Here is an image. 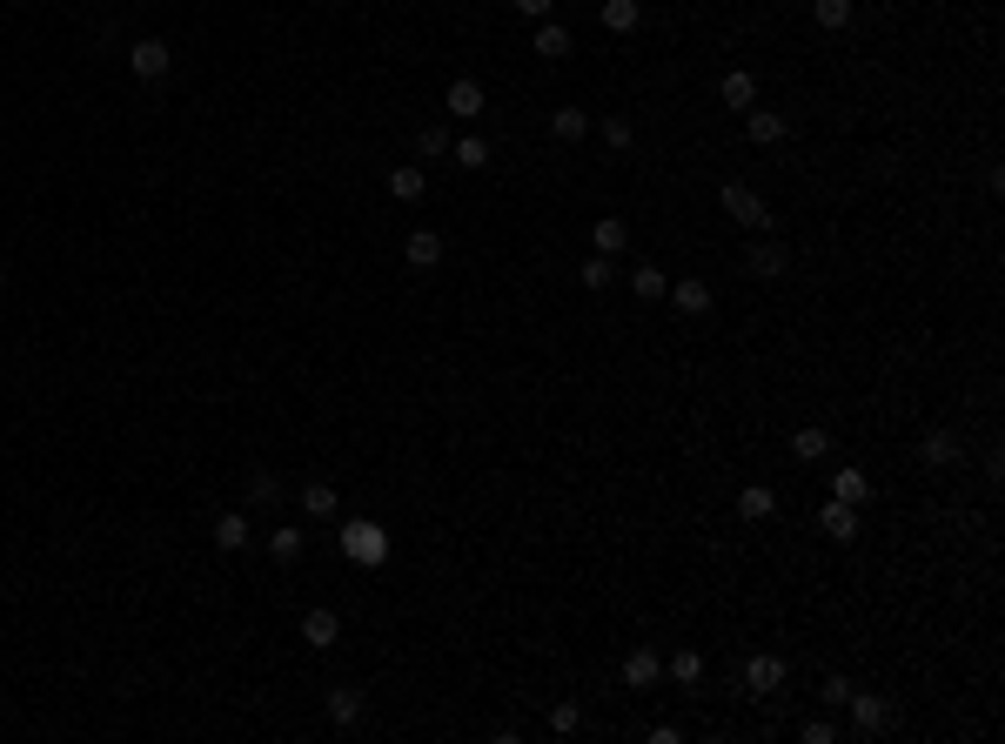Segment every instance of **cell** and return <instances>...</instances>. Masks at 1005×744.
I'll list each match as a JSON object with an SVG mask.
<instances>
[{
    "label": "cell",
    "instance_id": "1",
    "mask_svg": "<svg viewBox=\"0 0 1005 744\" xmlns=\"http://www.w3.org/2000/svg\"><path fill=\"white\" fill-rule=\"evenodd\" d=\"M342 557L362 564V570H382V564H389V530L369 523V517H349V523H342Z\"/></svg>",
    "mask_w": 1005,
    "mask_h": 744
},
{
    "label": "cell",
    "instance_id": "2",
    "mask_svg": "<svg viewBox=\"0 0 1005 744\" xmlns=\"http://www.w3.org/2000/svg\"><path fill=\"white\" fill-rule=\"evenodd\" d=\"M717 202H724V215H731L737 228H751V235H758V228L771 222L764 195H758V188H744V181H724V188H717Z\"/></svg>",
    "mask_w": 1005,
    "mask_h": 744
},
{
    "label": "cell",
    "instance_id": "3",
    "mask_svg": "<svg viewBox=\"0 0 1005 744\" xmlns=\"http://www.w3.org/2000/svg\"><path fill=\"white\" fill-rule=\"evenodd\" d=\"M845 711H851V731H858V738H878V731H892V698H878V691H851Z\"/></svg>",
    "mask_w": 1005,
    "mask_h": 744
},
{
    "label": "cell",
    "instance_id": "4",
    "mask_svg": "<svg viewBox=\"0 0 1005 744\" xmlns=\"http://www.w3.org/2000/svg\"><path fill=\"white\" fill-rule=\"evenodd\" d=\"M918 463H932V470H952V463H965L959 429H925V443H918Z\"/></svg>",
    "mask_w": 1005,
    "mask_h": 744
},
{
    "label": "cell",
    "instance_id": "5",
    "mask_svg": "<svg viewBox=\"0 0 1005 744\" xmlns=\"http://www.w3.org/2000/svg\"><path fill=\"white\" fill-rule=\"evenodd\" d=\"M784 684V657H744V691L751 698H771Z\"/></svg>",
    "mask_w": 1005,
    "mask_h": 744
},
{
    "label": "cell",
    "instance_id": "6",
    "mask_svg": "<svg viewBox=\"0 0 1005 744\" xmlns=\"http://www.w3.org/2000/svg\"><path fill=\"white\" fill-rule=\"evenodd\" d=\"M168 61H175V54H168L161 41H134V47H128V68H134V81H161V74H168Z\"/></svg>",
    "mask_w": 1005,
    "mask_h": 744
},
{
    "label": "cell",
    "instance_id": "7",
    "mask_svg": "<svg viewBox=\"0 0 1005 744\" xmlns=\"http://www.w3.org/2000/svg\"><path fill=\"white\" fill-rule=\"evenodd\" d=\"M670 302H677V316H711V282H697V275H684V282H670Z\"/></svg>",
    "mask_w": 1005,
    "mask_h": 744
},
{
    "label": "cell",
    "instance_id": "8",
    "mask_svg": "<svg viewBox=\"0 0 1005 744\" xmlns=\"http://www.w3.org/2000/svg\"><path fill=\"white\" fill-rule=\"evenodd\" d=\"M717 94H724V108H737V114L758 108V74H751V68H731L724 81H717Z\"/></svg>",
    "mask_w": 1005,
    "mask_h": 744
},
{
    "label": "cell",
    "instance_id": "9",
    "mask_svg": "<svg viewBox=\"0 0 1005 744\" xmlns=\"http://www.w3.org/2000/svg\"><path fill=\"white\" fill-rule=\"evenodd\" d=\"M784 262H791V255H784L778 242H751V248H744V269L758 275V282H778V275H784Z\"/></svg>",
    "mask_w": 1005,
    "mask_h": 744
},
{
    "label": "cell",
    "instance_id": "10",
    "mask_svg": "<svg viewBox=\"0 0 1005 744\" xmlns=\"http://www.w3.org/2000/svg\"><path fill=\"white\" fill-rule=\"evenodd\" d=\"M443 108L456 114V121H476V114H483V81H469V74H463V81H449Z\"/></svg>",
    "mask_w": 1005,
    "mask_h": 744
},
{
    "label": "cell",
    "instance_id": "11",
    "mask_svg": "<svg viewBox=\"0 0 1005 744\" xmlns=\"http://www.w3.org/2000/svg\"><path fill=\"white\" fill-rule=\"evenodd\" d=\"M744 135L758 141V148H778L784 141V114L778 108H744Z\"/></svg>",
    "mask_w": 1005,
    "mask_h": 744
},
{
    "label": "cell",
    "instance_id": "12",
    "mask_svg": "<svg viewBox=\"0 0 1005 744\" xmlns=\"http://www.w3.org/2000/svg\"><path fill=\"white\" fill-rule=\"evenodd\" d=\"M831 503H851V510H858V503H871V476L858 470V463H845V470L831 476Z\"/></svg>",
    "mask_w": 1005,
    "mask_h": 744
},
{
    "label": "cell",
    "instance_id": "13",
    "mask_svg": "<svg viewBox=\"0 0 1005 744\" xmlns=\"http://www.w3.org/2000/svg\"><path fill=\"white\" fill-rule=\"evenodd\" d=\"M335 637H342V617H335V610H322V604H315L309 617H302V644H315V651H329Z\"/></svg>",
    "mask_w": 1005,
    "mask_h": 744
},
{
    "label": "cell",
    "instance_id": "14",
    "mask_svg": "<svg viewBox=\"0 0 1005 744\" xmlns=\"http://www.w3.org/2000/svg\"><path fill=\"white\" fill-rule=\"evenodd\" d=\"M402 255H409V269H436V262H443V235H436V228H416V235L402 242Z\"/></svg>",
    "mask_w": 1005,
    "mask_h": 744
},
{
    "label": "cell",
    "instance_id": "15",
    "mask_svg": "<svg viewBox=\"0 0 1005 744\" xmlns=\"http://www.w3.org/2000/svg\"><path fill=\"white\" fill-rule=\"evenodd\" d=\"M818 523H825L831 543H851V537H858V510H851V503H825V510H818Z\"/></svg>",
    "mask_w": 1005,
    "mask_h": 744
},
{
    "label": "cell",
    "instance_id": "16",
    "mask_svg": "<svg viewBox=\"0 0 1005 744\" xmlns=\"http://www.w3.org/2000/svg\"><path fill=\"white\" fill-rule=\"evenodd\" d=\"M737 517H744V523H764V517H778V496L764 490V483H751V490H737Z\"/></svg>",
    "mask_w": 1005,
    "mask_h": 744
},
{
    "label": "cell",
    "instance_id": "17",
    "mask_svg": "<svg viewBox=\"0 0 1005 744\" xmlns=\"http://www.w3.org/2000/svg\"><path fill=\"white\" fill-rule=\"evenodd\" d=\"M657 677H664V664H657L650 651H630V657H624V684H630V691H650Z\"/></svg>",
    "mask_w": 1005,
    "mask_h": 744
},
{
    "label": "cell",
    "instance_id": "18",
    "mask_svg": "<svg viewBox=\"0 0 1005 744\" xmlns=\"http://www.w3.org/2000/svg\"><path fill=\"white\" fill-rule=\"evenodd\" d=\"M215 550H248V517L242 510H222V517H215Z\"/></svg>",
    "mask_w": 1005,
    "mask_h": 744
},
{
    "label": "cell",
    "instance_id": "19",
    "mask_svg": "<svg viewBox=\"0 0 1005 744\" xmlns=\"http://www.w3.org/2000/svg\"><path fill=\"white\" fill-rule=\"evenodd\" d=\"M302 510H309V517H322V523H329L335 510H342V496H335V483H302Z\"/></svg>",
    "mask_w": 1005,
    "mask_h": 744
},
{
    "label": "cell",
    "instance_id": "20",
    "mask_svg": "<svg viewBox=\"0 0 1005 744\" xmlns=\"http://www.w3.org/2000/svg\"><path fill=\"white\" fill-rule=\"evenodd\" d=\"M637 21H644L637 0H603V27H610V34H637Z\"/></svg>",
    "mask_w": 1005,
    "mask_h": 744
},
{
    "label": "cell",
    "instance_id": "21",
    "mask_svg": "<svg viewBox=\"0 0 1005 744\" xmlns=\"http://www.w3.org/2000/svg\"><path fill=\"white\" fill-rule=\"evenodd\" d=\"M356 718H362V691H349V684H335V691H329V724H342V731H349Z\"/></svg>",
    "mask_w": 1005,
    "mask_h": 744
},
{
    "label": "cell",
    "instance_id": "22",
    "mask_svg": "<svg viewBox=\"0 0 1005 744\" xmlns=\"http://www.w3.org/2000/svg\"><path fill=\"white\" fill-rule=\"evenodd\" d=\"M302 543H309V530H295V523L268 530V550H275V564H295V557H302Z\"/></svg>",
    "mask_w": 1005,
    "mask_h": 744
},
{
    "label": "cell",
    "instance_id": "23",
    "mask_svg": "<svg viewBox=\"0 0 1005 744\" xmlns=\"http://www.w3.org/2000/svg\"><path fill=\"white\" fill-rule=\"evenodd\" d=\"M825 450H831V429H791V456L798 463H818Z\"/></svg>",
    "mask_w": 1005,
    "mask_h": 744
},
{
    "label": "cell",
    "instance_id": "24",
    "mask_svg": "<svg viewBox=\"0 0 1005 744\" xmlns=\"http://www.w3.org/2000/svg\"><path fill=\"white\" fill-rule=\"evenodd\" d=\"M630 289H637V302H664V289H670V275L664 269H630Z\"/></svg>",
    "mask_w": 1005,
    "mask_h": 744
},
{
    "label": "cell",
    "instance_id": "25",
    "mask_svg": "<svg viewBox=\"0 0 1005 744\" xmlns=\"http://www.w3.org/2000/svg\"><path fill=\"white\" fill-rule=\"evenodd\" d=\"M550 135H557V141H583V135H590V114H583V108H557V114H550Z\"/></svg>",
    "mask_w": 1005,
    "mask_h": 744
},
{
    "label": "cell",
    "instance_id": "26",
    "mask_svg": "<svg viewBox=\"0 0 1005 744\" xmlns=\"http://www.w3.org/2000/svg\"><path fill=\"white\" fill-rule=\"evenodd\" d=\"M536 54H543V61H563V54H570V27L543 21V27H536Z\"/></svg>",
    "mask_w": 1005,
    "mask_h": 744
},
{
    "label": "cell",
    "instance_id": "27",
    "mask_svg": "<svg viewBox=\"0 0 1005 744\" xmlns=\"http://www.w3.org/2000/svg\"><path fill=\"white\" fill-rule=\"evenodd\" d=\"M423 188H429L423 168H396V175H389V195H396V202H423Z\"/></svg>",
    "mask_w": 1005,
    "mask_h": 744
},
{
    "label": "cell",
    "instance_id": "28",
    "mask_svg": "<svg viewBox=\"0 0 1005 744\" xmlns=\"http://www.w3.org/2000/svg\"><path fill=\"white\" fill-rule=\"evenodd\" d=\"M275 503H282V483H275L268 470H255L248 476V510H275Z\"/></svg>",
    "mask_w": 1005,
    "mask_h": 744
},
{
    "label": "cell",
    "instance_id": "29",
    "mask_svg": "<svg viewBox=\"0 0 1005 744\" xmlns=\"http://www.w3.org/2000/svg\"><path fill=\"white\" fill-rule=\"evenodd\" d=\"M811 21L825 34H838V27H851V0H811Z\"/></svg>",
    "mask_w": 1005,
    "mask_h": 744
},
{
    "label": "cell",
    "instance_id": "30",
    "mask_svg": "<svg viewBox=\"0 0 1005 744\" xmlns=\"http://www.w3.org/2000/svg\"><path fill=\"white\" fill-rule=\"evenodd\" d=\"M590 242H597V255H617V248H624V242H630V228H624V222H617V215H603V222H597V228H590Z\"/></svg>",
    "mask_w": 1005,
    "mask_h": 744
},
{
    "label": "cell",
    "instance_id": "31",
    "mask_svg": "<svg viewBox=\"0 0 1005 744\" xmlns=\"http://www.w3.org/2000/svg\"><path fill=\"white\" fill-rule=\"evenodd\" d=\"M664 671H670V684H684V691H691L697 677H704V657H697V651H670Z\"/></svg>",
    "mask_w": 1005,
    "mask_h": 744
},
{
    "label": "cell",
    "instance_id": "32",
    "mask_svg": "<svg viewBox=\"0 0 1005 744\" xmlns=\"http://www.w3.org/2000/svg\"><path fill=\"white\" fill-rule=\"evenodd\" d=\"M583 289H590V295H597V289H610V282H617V262H610V255H590V262H583Z\"/></svg>",
    "mask_w": 1005,
    "mask_h": 744
},
{
    "label": "cell",
    "instance_id": "33",
    "mask_svg": "<svg viewBox=\"0 0 1005 744\" xmlns=\"http://www.w3.org/2000/svg\"><path fill=\"white\" fill-rule=\"evenodd\" d=\"M449 155H456V168H490V141L463 135V141H456V148H449Z\"/></svg>",
    "mask_w": 1005,
    "mask_h": 744
},
{
    "label": "cell",
    "instance_id": "34",
    "mask_svg": "<svg viewBox=\"0 0 1005 744\" xmlns=\"http://www.w3.org/2000/svg\"><path fill=\"white\" fill-rule=\"evenodd\" d=\"M603 141H610L617 155H624V148H637V128H630V114H610V121H603Z\"/></svg>",
    "mask_w": 1005,
    "mask_h": 744
},
{
    "label": "cell",
    "instance_id": "35",
    "mask_svg": "<svg viewBox=\"0 0 1005 744\" xmlns=\"http://www.w3.org/2000/svg\"><path fill=\"white\" fill-rule=\"evenodd\" d=\"M416 148H423V161H443L449 148H456V141H449L443 128H423V141H416Z\"/></svg>",
    "mask_w": 1005,
    "mask_h": 744
},
{
    "label": "cell",
    "instance_id": "36",
    "mask_svg": "<svg viewBox=\"0 0 1005 744\" xmlns=\"http://www.w3.org/2000/svg\"><path fill=\"white\" fill-rule=\"evenodd\" d=\"M577 724H583V704H570V698H563L557 711H550V731H577Z\"/></svg>",
    "mask_w": 1005,
    "mask_h": 744
},
{
    "label": "cell",
    "instance_id": "37",
    "mask_svg": "<svg viewBox=\"0 0 1005 744\" xmlns=\"http://www.w3.org/2000/svg\"><path fill=\"white\" fill-rule=\"evenodd\" d=\"M845 698H851V677H825V704H838V711H845Z\"/></svg>",
    "mask_w": 1005,
    "mask_h": 744
},
{
    "label": "cell",
    "instance_id": "38",
    "mask_svg": "<svg viewBox=\"0 0 1005 744\" xmlns=\"http://www.w3.org/2000/svg\"><path fill=\"white\" fill-rule=\"evenodd\" d=\"M798 738H804V744H831V738H838V731H831L825 718H811V724H804V731H798Z\"/></svg>",
    "mask_w": 1005,
    "mask_h": 744
},
{
    "label": "cell",
    "instance_id": "39",
    "mask_svg": "<svg viewBox=\"0 0 1005 744\" xmlns=\"http://www.w3.org/2000/svg\"><path fill=\"white\" fill-rule=\"evenodd\" d=\"M510 7H516V14H523V21H543V14H550L557 0H510Z\"/></svg>",
    "mask_w": 1005,
    "mask_h": 744
},
{
    "label": "cell",
    "instance_id": "40",
    "mask_svg": "<svg viewBox=\"0 0 1005 744\" xmlns=\"http://www.w3.org/2000/svg\"><path fill=\"white\" fill-rule=\"evenodd\" d=\"M0 289H7V269H0Z\"/></svg>",
    "mask_w": 1005,
    "mask_h": 744
}]
</instances>
